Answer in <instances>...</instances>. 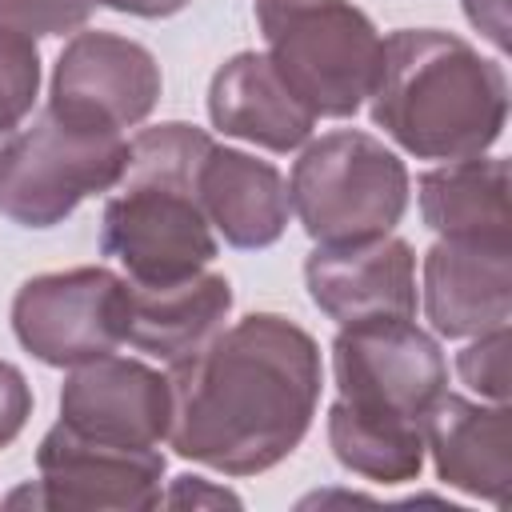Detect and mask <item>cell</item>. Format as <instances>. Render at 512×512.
<instances>
[{"label":"cell","mask_w":512,"mask_h":512,"mask_svg":"<svg viewBox=\"0 0 512 512\" xmlns=\"http://www.w3.org/2000/svg\"><path fill=\"white\" fill-rule=\"evenodd\" d=\"M40 96V48L32 36L0 28V136H16Z\"/></svg>","instance_id":"obj_20"},{"label":"cell","mask_w":512,"mask_h":512,"mask_svg":"<svg viewBox=\"0 0 512 512\" xmlns=\"http://www.w3.org/2000/svg\"><path fill=\"white\" fill-rule=\"evenodd\" d=\"M424 316L436 336L468 340L512 316V244L436 240L424 252Z\"/></svg>","instance_id":"obj_13"},{"label":"cell","mask_w":512,"mask_h":512,"mask_svg":"<svg viewBox=\"0 0 512 512\" xmlns=\"http://www.w3.org/2000/svg\"><path fill=\"white\" fill-rule=\"evenodd\" d=\"M464 16L504 52L508 48V8L504 0H464Z\"/></svg>","instance_id":"obj_24"},{"label":"cell","mask_w":512,"mask_h":512,"mask_svg":"<svg viewBox=\"0 0 512 512\" xmlns=\"http://www.w3.org/2000/svg\"><path fill=\"white\" fill-rule=\"evenodd\" d=\"M208 120L216 132L268 152H296L316 128L308 104L280 80L264 52H236L212 72Z\"/></svg>","instance_id":"obj_15"},{"label":"cell","mask_w":512,"mask_h":512,"mask_svg":"<svg viewBox=\"0 0 512 512\" xmlns=\"http://www.w3.org/2000/svg\"><path fill=\"white\" fill-rule=\"evenodd\" d=\"M332 376L340 400L420 424L448 392V360L412 320L344 324L332 340Z\"/></svg>","instance_id":"obj_9"},{"label":"cell","mask_w":512,"mask_h":512,"mask_svg":"<svg viewBox=\"0 0 512 512\" xmlns=\"http://www.w3.org/2000/svg\"><path fill=\"white\" fill-rule=\"evenodd\" d=\"M328 444L332 456L372 480V484H408L424 468V424L388 416V412H368L348 400H336L328 408Z\"/></svg>","instance_id":"obj_19"},{"label":"cell","mask_w":512,"mask_h":512,"mask_svg":"<svg viewBox=\"0 0 512 512\" xmlns=\"http://www.w3.org/2000/svg\"><path fill=\"white\" fill-rule=\"evenodd\" d=\"M416 200L424 224L440 240H492L512 244L508 220V160L468 156L444 160L440 168L420 172Z\"/></svg>","instance_id":"obj_18"},{"label":"cell","mask_w":512,"mask_h":512,"mask_svg":"<svg viewBox=\"0 0 512 512\" xmlns=\"http://www.w3.org/2000/svg\"><path fill=\"white\" fill-rule=\"evenodd\" d=\"M96 4L112 8V12H124V16H140V20H164V16L184 12L192 0H96Z\"/></svg>","instance_id":"obj_25"},{"label":"cell","mask_w":512,"mask_h":512,"mask_svg":"<svg viewBox=\"0 0 512 512\" xmlns=\"http://www.w3.org/2000/svg\"><path fill=\"white\" fill-rule=\"evenodd\" d=\"M232 304L236 296H232L228 276L208 272V268L176 284H132L128 280L124 344L164 364H180L224 328Z\"/></svg>","instance_id":"obj_17"},{"label":"cell","mask_w":512,"mask_h":512,"mask_svg":"<svg viewBox=\"0 0 512 512\" xmlns=\"http://www.w3.org/2000/svg\"><path fill=\"white\" fill-rule=\"evenodd\" d=\"M188 500H192V504H196V500H212V504H240V500H236L232 492H224V488L208 492V488L200 484V476H180V480H176V488H172L160 504H188Z\"/></svg>","instance_id":"obj_26"},{"label":"cell","mask_w":512,"mask_h":512,"mask_svg":"<svg viewBox=\"0 0 512 512\" xmlns=\"http://www.w3.org/2000/svg\"><path fill=\"white\" fill-rule=\"evenodd\" d=\"M124 164V132L80 128L44 108L0 152V216L24 228H56L88 196L116 188Z\"/></svg>","instance_id":"obj_6"},{"label":"cell","mask_w":512,"mask_h":512,"mask_svg":"<svg viewBox=\"0 0 512 512\" xmlns=\"http://www.w3.org/2000/svg\"><path fill=\"white\" fill-rule=\"evenodd\" d=\"M424 452H432L436 476L476 500L504 504L512 480V424L508 404L468 400L440 392L424 412Z\"/></svg>","instance_id":"obj_14"},{"label":"cell","mask_w":512,"mask_h":512,"mask_svg":"<svg viewBox=\"0 0 512 512\" xmlns=\"http://www.w3.org/2000/svg\"><path fill=\"white\" fill-rule=\"evenodd\" d=\"M32 416V384L8 360H0V448H8Z\"/></svg>","instance_id":"obj_23"},{"label":"cell","mask_w":512,"mask_h":512,"mask_svg":"<svg viewBox=\"0 0 512 512\" xmlns=\"http://www.w3.org/2000/svg\"><path fill=\"white\" fill-rule=\"evenodd\" d=\"M304 284L312 304L340 328L364 320H412L420 304L416 252L392 232L360 244H316L304 260Z\"/></svg>","instance_id":"obj_12"},{"label":"cell","mask_w":512,"mask_h":512,"mask_svg":"<svg viewBox=\"0 0 512 512\" xmlns=\"http://www.w3.org/2000/svg\"><path fill=\"white\" fill-rule=\"evenodd\" d=\"M164 452L108 444L52 424L36 448L40 480L12 492L8 504L56 512H148L164 500Z\"/></svg>","instance_id":"obj_8"},{"label":"cell","mask_w":512,"mask_h":512,"mask_svg":"<svg viewBox=\"0 0 512 512\" xmlns=\"http://www.w3.org/2000/svg\"><path fill=\"white\" fill-rule=\"evenodd\" d=\"M168 420V372H156L144 360L108 352L68 368L64 376L60 424H68L80 436L132 448H160V440H168Z\"/></svg>","instance_id":"obj_11"},{"label":"cell","mask_w":512,"mask_h":512,"mask_svg":"<svg viewBox=\"0 0 512 512\" xmlns=\"http://www.w3.org/2000/svg\"><path fill=\"white\" fill-rule=\"evenodd\" d=\"M156 56L116 32H72L56 56L48 84V112L96 132H124L152 116L160 100Z\"/></svg>","instance_id":"obj_10"},{"label":"cell","mask_w":512,"mask_h":512,"mask_svg":"<svg viewBox=\"0 0 512 512\" xmlns=\"http://www.w3.org/2000/svg\"><path fill=\"white\" fill-rule=\"evenodd\" d=\"M508 348H512V336H508V324H500L472 336V344L456 356L460 380L472 392H480V400L508 404Z\"/></svg>","instance_id":"obj_21"},{"label":"cell","mask_w":512,"mask_h":512,"mask_svg":"<svg viewBox=\"0 0 512 512\" xmlns=\"http://www.w3.org/2000/svg\"><path fill=\"white\" fill-rule=\"evenodd\" d=\"M196 200L212 232L244 252L276 244L292 216L288 180L280 176V168L224 144H212L204 152L196 172Z\"/></svg>","instance_id":"obj_16"},{"label":"cell","mask_w":512,"mask_h":512,"mask_svg":"<svg viewBox=\"0 0 512 512\" xmlns=\"http://www.w3.org/2000/svg\"><path fill=\"white\" fill-rule=\"evenodd\" d=\"M8 140H12V136H0V152H4V148H8Z\"/></svg>","instance_id":"obj_27"},{"label":"cell","mask_w":512,"mask_h":512,"mask_svg":"<svg viewBox=\"0 0 512 512\" xmlns=\"http://www.w3.org/2000/svg\"><path fill=\"white\" fill-rule=\"evenodd\" d=\"M128 280L104 264L40 272L12 296V332L52 368H76L124 344Z\"/></svg>","instance_id":"obj_7"},{"label":"cell","mask_w":512,"mask_h":512,"mask_svg":"<svg viewBox=\"0 0 512 512\" xmlns=\"http://www.w3.org/2000/svg\"><path fill=\"white\" fill-rule=\"evenodd\" d=\"M268 60L320 120H348L368 100L384 36L352 0H256Z\"/></svg>","instance_id":"obj_4"},{"label":"cell","mask_w":512,"mask_h":512,"mask_svg":"<svg viewBox=\"0 0 512 512\" xmlns=\"http://www.w3.org/2000/svg\"><path fill=\"white\" fill-rule=\"evenodd\" d=\"M320 380V344L308 328L280 312H248L168 364V444L212 472L260 476L308 436Z\"/></svg>","instance_id":"obj_1"},{"label":"cell","mask_w":512,"mask_h":512,"mask_svg":"<svg viewBox=\"0 0 512 512\" xmlns=\"http://www.w3.org/2000/svg\"><path fill=\"white\" fill-rule=\"evenodd\" d=\"M212 136L168 120L128 140V164L100 216V252L132 284H176L204 272L220 244L196 200V172Z\"/></svg>","instance_id":"obj_3"},{"label":"cell","mask_w":512,"mask_h":512,"mask_svg":"<svg viewBox=\"0 0 512 512\" xmlns=\"http://www.w3.org/2000/svg\"><path fill=\"white\" fill-rule=\"evenodd\" d=\"M404 160L360 128H336L308 140L292 164L288 200L316 244H360L388 236L408 208Z\"/></svg>","instance_id":"obj_5"},{"label":"cell","mask_w":512,"mask_h":512,"mask_svg":"<svg viewBox=\"0 0 512 512\" xmlns=\"http://www.w3.org/2000/svg\"><path fill=\"white\" fill-rule=\"evenodd\" d=\"M372 124L416 160L484 156L508 124V76L464 36L400 28L384 36Z\"/></svg>","instance_id":"obj_2"},{"label":"cell","mask_w":512,"mask_h":512,"mask_svg":"<svg viewBox=\"0 0 512 512\" xmlns=\"http://www.w3.org/2000/svg\"><path fill=\"white\" fill-rule=\"evenodd\" d=\"M96 0H0V28L20 36H64L80 32Z\"/></svg>","instance_id":"obj_22"}]
</instances>
